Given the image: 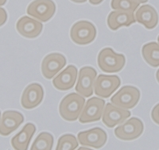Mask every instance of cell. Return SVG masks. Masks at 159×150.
<instances>
[{
  "label": "cell",
  "mask_w": 159,
  "mask_h": 150,
  "mask_svg": "<svg viewBox=\"0 0 159 150\" xmlns=\"http://www.w3.org/2000/svg\"><path fill=\"white\" fill-rule=\"evenodd\" d=\"M84 105V97L77 93H71L65 96L60 103L59 113L65 121H74L79 118Z\"/></svg>",
  "instance_id": "cell-1"
},
{
  "label": "cell",
  "mask_w": 159,
  "mask_h": 150,
  "mask_svg": "<svg viewBox=\"0 0 159 150\" xmlns=\"http://www.w3.org/2000/svg\"><path fill=\"white\" fill-rule=\"evenodd\" d=\"M98 66L104 73H119L126 63L124 55L115 53L111 48H104L99 52L97 58Z\"/></svg>",
  "instance_id": "cell-2"
},
{
  "label": "cell",
  "mask_w": 159,
  "mask_h": 150,
  "mask_svg": "<svg viewBox=\"0 0 159 150\" xmlns=\"http://www.w3.org/2000/svg\"><path fill=\"white\" fill-rule=\"evenodd\" d=\"M140 99V91L133 86H124L111 99V103L119 108L130 110L134 108Z\"/></svg>",
  "instance_id": "cell-3"
},
{
  "label": "cell",
  "mask_w": 159,
  "mask_h": 150,
  "mask_svg": "<svg viewBox=\"0 0 159 150\" xmlns=\"http://www.w3.org/2000/svg\"><path fill=\"white\" fill-rule=\"evenodd\" d=\"M70 37L72 42L77 45H88L95 40L96 29L92 22L80 21L76 22L71 28Z\"/></svg>",
  "instance_id": "cell-4"
},
{
  "label": "cell",
  "mask_w": 159,
  "mask_h": 150,
  "mask_svg": "<svg viewBox=\"0 0 159 150\" xmlns=\"http://www.w3.org/2000/svg\"><path fill=\"white\" fill-rule=\"evenodd\" d=\"M143 121L139 118H131L116 128L115 135L122 141H133L143 134Z\"/></svg>",
  "instance_id": "cell-5"
},
{
  "label": "cell",
  "mask_w": 159,
  "mask_h": 150,
  "mask_svg": "<svg viewBox=\"0 0 159 150\" xmlns=\"http://www.w3.org/2000/svg\"><path fill=\"white\" fill-rule=\"evenodd\" d=\"M26 12L40 22H48L56 12V4L52 0H34L28 6Z\"/></svg>",
  "instance_id": "cell-6"
},
{
  "label": "cell",
  "mask_w": 159,
  "mask_h": 150,
  "mask_svg": "<svg viewBox=\"0 0 159 150\" xmlns=\"http://www.w3.org/2000/svg\"><path fill=\"white\" fill-rule=\"evenodd\" d=\"M97 72L92 67H84L80 70L76 85V92L84 98H89L93 94L94 84Z\"/></svg>",
  "instance_id": "cell-7"
},
{
  "label": "cell",
  "mask_w": 159,
  "mask_h": 150,
  "mask_svg": "<svg viewBox=\"0 0 159 150\" xmlns=\"http://www.w3.org/2000/svg\"><path fill=\"white\" fill-rule=\"evenodd\" d=\"M105 102L97 97L89 99L84 107L81 114L79 117L80 123H90L99 121L103 115Z\"/></svg>",
  "instance_id": "cell-8"
},
{
  "label": "cell",
  "mask_w": 159,
  "mask_h": 150,
  "mask_svg": "<svg viewBox=\"0 0 159 150\" xmlns=\"http://www.w3.org/2000/svg\"><path fill=\"white\" fill-rule=\"evenodd\" d=\"M121 84V80L117 76L99 75L94 84L95 94L99 97L109 98Z\"/></svg>",
  "instance_id": "cell-9"
},
{
  "label": "cell",
  "mask_w": 159,
  "mask_h": 150,
  "mask_svg": "<svg viewBox=\"0 0 159 150\" xmlns=\"http://www.w3.org/2000/svg\"><path fill=\"white\" fill-rule=\"evenodd\" d=\"M78 142L83 146L100 148L106 144L107 133L99 127L80 132L77 135Z\"/></svg>",
  "instance_id": "cell-10"
},
{
  "label": "cell",
  "mask_w": 159,
  "mask_h": 150,
  "mask_svg": "<svg viewBox=\"0 0 159 150\" xmlns=\"http://www.w3.org/2000/svg\"><path fill=\"white\" fill-rule=\"evenodd\" d=\"M102 116L103 124L108 128H114L116 126L122 124L130 117V112L128 110L119 108L108 103L103 110Z\"/></svg>",
  "instance_id": "cell-11"
},
{
  "label": "cell",
  "mask_w": 159,
  "mask_h": 150,
  "mask_svg": "<svg viewBox=\"0 0 159 150\" xmlns=\"http://www.w3.org/2000/svg\"><path fill=\"white\" fill-rule=\"evenodd\" d=\"M66 64V58L61 53H50L42 60V73L46 79H52Z\"/></svg>",
  "instance_id": "cell-12"
},
{
  "label": "cell",
  "mask_w": 159,
  "mask_h": 150,
  "mask_svg": "<svg viewBox=\"0 0 159 150\" xmlns=\"http://www.w3.org/2000/svg\"><path fill=\"white\" fill-rule=\"evenodd\" d=\"M44 98V90L39 83H31L25 87L21 99L22 107L26 110H31L38 107Z\"/></svg>",
  "instance_id": "cell-13"
},
{
  "label": "cell",
  "mask_w": 159,
  "mask_h": 150,
  "mask_svg": "<svg viewBox=\"0 0 159 150\" xmlns=\"http://www.w3.org/2000/svg\"><path fill=\"white\" fill-rule=\"evenodd\" d=\"M24 121V117L18 111L7 110L3 113L0 121V135L8 136L17 130Z\"/></svg>",
  "instance_id": "cell-14"
},
{
  "label": "cell",
  "mask_w": 159,
  "mask_h": 150,
  "mask_svg": "<svg viewBox=\"0 0 159 150\" xmlns=\"http://www.w3.org/2000/svg\"><path fill=\"white\" fill-rule=\"evenodd\" d=\"M78 71L74 65H69L52 80V84L59 90H69L73 87L76 81Z\"/></svg>",
  "instance_id": "cell-15"
},
{
  "label": "cell",
  "mask_w": 159,
  "mask_h": 150,
  "mask_svg": "<svg viewBox=\"0 0 159 150\" xmlns=\"http://www.w3.org/2000/svg\"><path fill=\"white\" fill-rule=\"evenodd\" d=\"M16 28L20 35L26 38H35L42 33L43 25L41 22L24 16L18 21Z\"/></svg>",
  "instance_id": "cell-16"
},
{
  "label": "cell",
  "mask_w": 159,
  "mask_h": 150,
  "mask_svg": "<svg viewBox=\"0 0 159 150\" xmlns=\"http://www.w3.org/2000/svg\"><path fill=\"white\" fill-rule=\"evenodd\" d=\"M135 21L143 24L148 29H152L158 23V15L156 10L150 5L139 7L135 13Z\"/></svg>",
  "instance_id": "cell-17"
},
{
  "label": "cell",
  "mask_w": 159,
  "mask_h": 150,
  "mask_svg": "<svg viewBox=\"0 0 159 150\" xmlns=\"http://www.w3.org/2000/svg\"><path fill=\"white\" fill-rule=\"evenodd\" d=\"M36 132V127L32 123H27L19 133L13 137L11 145L15 150H27L33 136Z\"/></svg>",
  "instance_id": "cell-18"
},
{
  "label": "cell",
  "mask_w": 159,
  "mask_h": 150,
  "mask_svg": "<svg viewBox=\"0 0 159 150\" xmlns=\"http://www.w3.org/2000/svg\"><path fill=\"white\" fill-rule=\"evenodd\" d=\"M134 14L123 11H112L107 17V25L111 30H116L122 26H130L135 22Z\"/></svg>",
  "instance_id": "cell-19"
},
{
  "label": "cell",
  "mask_w": 159,
  "mask_h": 150,
  "mask_svg": "<svg viewBox=\"0 0 159 150\" xmlns=\"http://www.w3.org/2000/svg\"><path fill=\"white\" fill-rule=\"evenodd\" d=\"M142 54L145 61L152 67L159 66V44L154 42H149L143 45Z\"/></svg>",
  "instance_id": "cell-20"
},
{
  "label": "cell",
  "mask_w": 159,
  "mask_h": 150,
  "mask_svg": "<svg viewBox=\"0 0 159 150\" xmlns=\"http://www.w3.org/2000/svg\"><path fill=\"white\" fill-rule=\"evenodd\" d=\"M53 146V137L47 132H42L38 134L33 142L30 150H52Z\"/></svg>",
  "instance_id": "cell-21"
},
{
  "label": "cell",
  "mask_w": 159,
  "mask_h": 150,
  "mask_svg": "<svg viewBox=\"0 0 159 150\" xmlns=\"http://www.w3.org/2000/svg\"><path fill=\"white\" fill-rule=\"evenodd\" d=\"M139 2L134 0H111V8L115 11L134 13L139 7Z\"/></svg>",
  "instance_id": "cell-22"
},
{
  "label": "cell",
  "mask_w": 159,
  "mask_h": 150,
  "mask_svg": "<svg viewBox=\"0 0 159 150\" xmlns=\"http://www.w3.org/2000/svg\"><path fill=\"white\" fill-rule=\"evenodd\" d=\"M79 145L77 139L72 134H65L58 139L55 150H75Z\"/></svg>",
  "instance_id": "cell-23"
},
{
  "label": "cell",
  "mask_w": 159,
  "mask_h": 150,
  "mask_svg": "<svg viewBox=\"0 0 159 150\" xmlns=\"http://www.w3.org/2000/svg\"><path fill=\"white\" fill-rule=\"evenodd\" d=\"M151 118L152 120H153L156 124L159 125V103L157 104V105L153 108V110H152Z\"/></svg>",
  "instance_id": "cell-24"
},
{
  "label": "cell",
  "mask_w": 159,
  "mask_h": 150,
  "mask_svg": "<svg viewBox=\"0 0 159 150\" xmlns=\"http://www.w3.org/2000/svg\"><path fill=\"white\" fill-rule=\"evenodd\" d=\"M7 20V14L3 8L0 7V26L3 25Z\"/></svg>",
  "instance_id": "cell-25"
},
{
  "label": "cell",
  "mask_w": 159,
  "mask_h": 150,
  "mask_svg": "<svg viewBox=\"0 0 159 150\" xmlns=\"http://www.w3.org/2000/svg\"><path fill=\"white\" fill-rule=\"evenodd\" d=\"M103 0H89V2L92 5H98V4L101 3Z\"/></svg>",
  "instance_id": "cell-26"
},
{
  "label": "cell",
  "mask_w": 159,
  "mask_h": 150,
  "mask_svg": "<svg viewBox=\"0 0 159 150\" xmlns=\"http://www.w3.org/2000/svg\"><path fill=\"white\" fill-rule=\"evenodd\" d=\"M73 2H76V3H83V2H85L87 0H70Z\"/></svg>",
  "instance_id": "cell-27"
},
{
  "label": "cell",
  "mask_w": 159,
  "mask_h": 150,
  "mask_svg": "<svg viewBox=\"0 0 159 150\" xmlns=\"http://www.w3.org/2000/svg\"><path fill=\"white\" fill-rule=\"evenodd\" d=\"M134 1L139 2V3H145V2H147L148 0H134Z\"/></svg>",
  "instance_id": "cell-28"
},
{
  "label": "cell",
  "mask_w": 159,
  "mask_h": 150,
  "mask_svg": "<svg viewBox=\"0 0 159 150\" xmlns=\"http://www.w3.org/2000/svg\"><path fill=\"white\" fill-rule=\"evenodd\" d=\"M7 0H0V7H2V6H4L6 4Z\"/></svg>",
  "instance_id": "cell-29"
},
{
  "label": "cell",
  "mask_w": 159,
  "mask_h": 150,
  "mask_svg": "<svg viewBox=\"0 0 159 150\" xmlns=\"http://www.w3.org/2000/svg\"><path fill=\"white\" fill-rule=\"evenodd\" d=\"M77 150H93V149H91V148H85V147H80Z\"/></svg>",
  "instance_id": "cell-30"
},
{
  "label": "cell",
  "mask_w": 159,
  "mask_h": 150,
  "mask_svg": "<svg viewBox=\"0 0 159 150\" xmlns=\"http://www.w3.org/2000/svg\"><path fill=\"white\" fill-rule=\"evenodd\" d=\"M156 79H157V82L159 83V69L157 71V73H156Z\"/></svg>",
  "instance_id": "cell-31"
},
{
  "label": "cell",
  "mask_w": 159,
  "mask_h": 150,
  "mask_svg": "<svg viewBox=\"0 0 159 150\" xmlns=\"http://www.w3.org/2000/svg\"><path fill=\"white\" fill-rule=\"evenodd\" d=\"M157 42H158V43H159V36H158V38H157Z\"/></svg>",
  "instance_id": "cell-32"
},
{
  "label": "cell",
  "mask_w": 159,
  "mask_h": 150,
  "mask_svg": "<svg viewBox=\"0 0 159 150\" xmlns=\"http://www.w3.org/2000/svg\"><path fill=\"white\" fill-rule=\"evenodd\" d=\"M0 121H1V112H0Z\"/></svg>",
  "instance_id": "cell-33"
}]
</instances>
